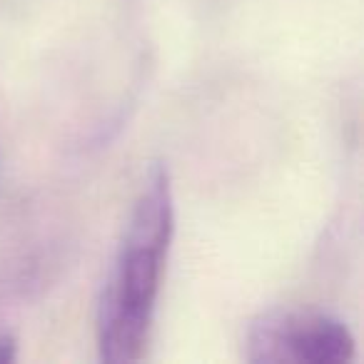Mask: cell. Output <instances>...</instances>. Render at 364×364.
I'll use <instances>...</instances> for the list:
<instances>
[{
  "label": "cell",
  "mask_w": 364,
  "mask_h": 364,
  "mask_svg": "<svg viewBox=\"0 0 364 364\" xmlns=\"http://www.w3.org/2000/svg\"><path fill=\"white\" fill-rule=\"evenodd\" d=\"M175 232V198L162 162L147 170L125 237L97 304V354L102 362L125 364L145 357L162 272Z\"/></svg>",
  "instance_id": "6da1fadb"
},
{
  "label": "cell",
  "mask_w": 364,
  "mask_h": 364,
  "mask_svg": "<svg viewBox=\"0 0 364 364\" xmlns=\"http://www.w3.org/2000/svg\"><path fill=\"white\" fill-rule=\"evenodd\" d=\"M357 357L349 327L322 312L272 309L247 332L252 364H339Z\"/></svg>",
  "instance_id": "7a4b0ae2"
},
{
  "label": "cell",
  "mask_w": 364,
  "mask_h": 364,
  "mask_svg": "<svg viewBox=\"0 0 364 364\" xmlns=\"http://www.w3.org/2000/svg\"><path fill=\"white\" fill-rule=\"evenodd\" d=\"M16 357H18V344H16V339H13L11 334L0 337V364L13 362Z\"/></svg>",
  "instance_id": "3957f363"
}]
</instances>
